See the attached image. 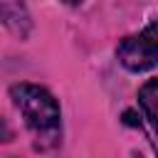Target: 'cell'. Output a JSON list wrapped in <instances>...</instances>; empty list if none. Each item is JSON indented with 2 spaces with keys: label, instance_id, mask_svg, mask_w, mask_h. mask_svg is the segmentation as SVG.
Here are the masks:
<instances>
[{
  "label": "cell",
  "instance_id": "4",
  "mask_svg": "<svg viewBox=\"0 0 158 158\" xmlns=\"http://www.w3.org/2000/svg\"><path fill=\"white\" fill-rule=\"evenodd\" d=\"M156 91H158V81L156 79H148L138 89V106L143 109V116L148 118V123L156 121Z\"/></svg>",
  "mask_w": 158,
  "mask_h": 158
},
{
  "label": "cell",
  "instance_id": "5",
  "mask_svg": "<svg viewBox=\"0 0 158 158\" xmlns=\"http://www.w3.org/2000/svg\"><path fill=\"white\" fill-rule=\"evenodd\" d=\"M10 138H12V131H10L7 123L0 118V141H10Z\"/></svg>",
  "mask_w": 158,
  "mask_h": 158
},
{
  "label": "cell",
  "instance_id": "1",
  "mask_svg": "<svg viewBox=\"0 0 158 158\" xmlns=\"http://www.w3.org/2000/svg\"><path fill=\"white\" fill-rule=\"evenodd\" d=\"M10 96H12V104L17 106V111L25 116L27 128L35 136L57 138V133H59V104L44 86L22 81V84L10 86Z\"/></svg>",
  "mask_w": 158,
  "mask_h": 158
},
{
  "label": "cell",
  "instance_id": "6",
  "mask_svg": "<svg viewBox=\"0 0 158 158\" xmlns=\"http://www.w3.org/2000/svg\"><path fill=\"white\" fill-rule=\"evenodd\" d=\"M64 2H67V5H79L81 0H64Z\"/></svg>",
  "mask_w": 158,
  "mask_h": 158
},
{
  "label": "cell",
  "instance_id": "2",
  "mask_svg": "<svg viewBox=\"0 0 158 158\" xmlns=\"http://www.w3.org/2000/svg\"><path fill=\"white\" fill-rule=\"evenodd\" d=\"M118 62L131 69V72H146L151 67H156V57H158V35H156V22H151L143 32L126 37L118 49H116Z\"/></svg>",
  "mask_w": 158,
  "mask_h": 158
},
{
  "label": "cell",
  "instance_id": "3",
  "mask_svg": "<svg viewBox=\"0 0 158 158\" xmlns=\"http://www.w3.org/2000/svg\"><path fill=\"white\" fill-rule=\"evenodd\" d=\"M0 17L5 20V25L15 35H20V37L27 35V30H30V15H27L22 0H0Z\"/></svg>",
  "mask_w": 158,
  "mask_h": 158
}]
</instances>
